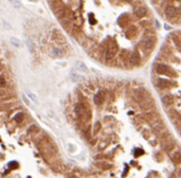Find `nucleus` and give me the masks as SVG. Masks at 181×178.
I'll use <instances>...</instances> for the list:
<instances>
[{
  "label": "nucleus",
  "mask_w": 181,
  "mask_h": 178,
  "mask_svg": "<svg viewBox=\"0 0 181 178\" xmlns=\"http://www.w3.org/2000/svg\"><path fill=\"white\" fill-rule=\"evenodd\" d=\"M74 110L79 122L89 126V121L91 120V109H90L89 103L86 101H81L75 105Z\"/></svg>",
  "instance_id": "1"
},
{
  "label": "nucleus",
  "mask_w": 181,
  "mask_h": 178,
  "mask_svg": "<svg viewBox=\"0 0 181 178\" xmlns=\"http://www.w3.org/2000/svg\"><path fill=\"white\" fill-rule=\"evenodd\" d=\"M103 45H105V46L102 47V48H105V51H104L105 59L109 62L115 57V54H118L119 45L115 39H107L106 41L103 43Z\"/></svg>",
  "instance_id": "2"
},
{
  "label": "nucleus",
  "mask_w": 181,
  "mask_h": 178,
  "mask_svg": "<svg viewBox=\"0 0 181 178\" xmlns=\"http://www.w3.org/2000/svg\"><path fill=\"white\" fill-rule=\"evenodd\" d=\"M154 70H155L156 73H158L160 75L168 76V77H172V79L178 77L177 72H176L171 66H168L166 64H162V63L155 64V65H154Z\"/></svg>",
  "instance_id": "3"
},
{
  "label": "nucleus",
  "mask_w": 181,
  "mask_h": 178,
  "mask_svg": "<svg viewBox=\"0 0 181 178\" xmlns=\"http://www.w3.org/2000/svg\"><path fill=\"white\" fill-rule=\"evenodd\" d=\"M156 43H157V37H156L155 35L143 37V39L140 41V47H141V49L143 50L144 52L149 53L155 48Z\"/></svg>",
  "instance_id": "4"
},
{
  "label": "nucleus",
  "mask_w": 181,
  "mask_h": 178,
  "mask_svg": "<svg viewBox=\"0 0 181 178\" xmlns=\"http://www.w3.org/2000/svg\"><path fill=\"white\" fill-rule=\"evenodd\" d=\"M164 14H165V17L167 18L168 20H177L180 16V10L176 7L175 5L173 4H168L165 7V10H164Z\"/></svg>",
  "instance_id": "5"
},
{
  "label": "nucleus",
  "mask_w": 181,
  "mask_h": 178,
  "mask_svg": "<svg viewBox=\"0 0 181 178\" xmlns=\"http://www.w3.org/2000/svg\"><path fill=\"white\" fill-rule=\"evenodd\" d=\"M156 86L158 87L160 90H167V89L173 88L174 86H177V83L175 82L174 79H157L156 81Z\"/></svg>",
  "instance_id": "6"
},
{
  "label": "nucleus",
  "mask_w": 181,
  "mask_h": 178,
  "mask_svg": "<svg viewBox=\"0 0 181 178\" xmlns=\"http://www.w3.org/2000/svg\"><path fill=\"white\" fill-rule=\"evenodd\" d=\"M142 117H143L145 122H147L149 125H152V124H154L156 121H158V120L161 119L158 111H148V112H146V113H143Z\"/></svg>",
  "instance_id": "7"
},
{
  "label": "nucleus",
  "mask_w": 181,
  "mask_h": 178,
  "mask_svg": "<svg viewBox=\"0 0 181 178\" xmlns=\"http://www.w3.org/2000/svg\"><path fill=\"white\" fill-rule=\"evenodd\" d=\"M148 96H150V94H149V92L144 88L137 89V90L135 91V93H134V100H135L137 103H139V104H140L143 100L148 98Z\"/></svg>",
  "instance_id": "8"
},
{
  "label": "nucleus",
  "mask_w": 181,
  "mask_h": 178,
  "mask_svg": "<svg viewBox=\"0 0 181 178\" xmlns=\"http://www.w3.org/2000/svg\"><path fill=\"white\" fill-rule=\"evenodd\" d=\"M139 105H140V108H141L143 111L148 112L155 107V101H154V99H153L152 96H148V98H146L145 100H143Z\"/></svg>",
  "instance_id": "9"
},
{
  "label": "nucleus",
  "mask_w": 181,
  "mask_h": 178,
  "mask_svg": "<svg viewBox=\"0 0 181 178\" xmlns=\"http://www.w3.org/2000/svg\"><path fill=\"white\" fill-rule=\"evenodd\" d=\"M130 22H132V17H130V15H129L128 13L122 14L118 19V24L121 26V28H123V29L128 28Z\"/></svg>",
  "instance_id": "10"
},
{
  "label": "nucleus",
  "mask_w": 181,
  "mask_h": 178,
  "mask_svg": "<svg viewBox=\"0 0 181 178\" xmlns=\"http://www.w3.org/2000/svg\"><path fill=\"white\" fill-rule=\"evenodd\" d=\"M152 128L153 130H154V132H155L156 135L160 136L162 134V132H164L165 130H166V128H165V124L164 122L162 121L161 119L160 120H158V121H156L154 124H152Z\"/></svg>",
  "instance_id": "11"
},
{
  "label": "nucleus",
  "mask_w": 181,
  "mask_h": 178,
  "mask_svg": "<svg viewBox=\"0 0 181 178\" xmlns=\"http://www.w3.org/2000/svg\"><path fill=\"white\" fill-rule=\"evenodd\" d=\"M128 62L129 64L134 67L140 65V63H141V56H140V53H139L138 50H135V51H132V52L130 53Z\"/></svg>",
  "instance_id": "12"
},
{
  "label": "nucleus",
  "mask_w": 181,
  "mask_h": 178,
  "mask_svg": "<svg viewBox=\"0 0 181 178\" xmlns=\"http://www.w3.org/2000/svg\"><path fill=\"white\" fill-rule=\"evenodd\" d=\"M106 96H107V91L104 90V89H102V90H100L99 92L94 96L93 101H94V103H96L98 106H101V105H103V103L105 102Z\"/></svg>",
  "instance_id": "13"
},
{
  "label": "nucleus",
  "mask_w": 181,
  "mask_h": 178,
  "mask_svg": "<svg viewBox=\"0 0 181 178\" xmlns=\"http://www.w3.org/2000/svg\"><path fill=\"white\" fill-rule=\"evenodd\" d=\"M139 33V30L136 26H129L125 31V36L127 38H135Z\"/></svg>",
  "instance_id": "14"
},
{
  "label": "nucleus",
  "mask_w": 181,
  "mask_h": 178,
  "mask_svg": "<svg viewBox=\"0 0 181 178\" xmlns=\"http://www.w3.org/2000/svg\"><path fill=\"white\" fill-rule=\"evenodd\" d=\"M148 13V10L146 9L145 7H136L135 10H134V14H135L136 17H138V18H143L147 15Z\"/></svg>",
  "instance_id": "15"
},
{
  "label": "nucleus",
  "mask_w": 181,
  "mask_h": 178,
  "mask_svg": "<svg viewBox=\"0 0 181 178\" xmlns=\"http://www.w3.org/2000/svg\"><path fill=\"white\" fill-rule=\"evenodd\" d=\"M52 37L53 39L55 40L56 43H58V45H63V43H66V39H65V37L60 34L59 31L55 30V31H53V34H52Z\"/></svg>",
  "instance_id": "16"
},
{
  "label": "nucleus",
  "mask_w": 181,
  "mask_h": 178,
  "mask_svg": "<svg viewBox=\"0 0 181 178\" xmlns=\"http://www.w3.org/2000/svg\"><path fill=\"white\" fill-rule=\"evenodd\" d=\"M161 101L162 103L164 104L165 106H171L174 104V96H173V94H169V93H167V94H164V96L161 98Z\"/></svg>",
  "instance_id": "17"
},
{
  "label": "nucleus",
  "mask_w": 181,
  "mask_h": 178,
  "mask_svg": "<svg viewBox=\"0 0 181 178\" xmlns=\"http://www.w3.org/2000/svg\"><path fill=\"white\" fill-rule=\"evenodd\" d=\"M51 54H52L53 57H63L64 56V51L62 48H59V47H54L52 50H51Z\"/></svg>",
  "instance_id": "18"
},
{
  "label": "nucleus",
  "mask_w": 181,
  "mask_h": 178,
  "mask_svg": "<svg viewBox=\"0 0 181 178\" xmlns=\"http://www.w3.org/2000/svg\"><path fill=\"white\" fill-rule=\"evenodd\" d=\"M171 159L175 164H180L181 163V152L180 151H177V152L173 153L171 156Z\"/></svg>",
  "instance_id": "19"
},
{
  "label": "nucleus",
  "mask_w": 181,
  "mask_h": 178,
  "mask_svg": "<svg viewBox=\"0 0 181 178\" xmlns=\"http://www.w3.org/2000/svg\"><path fill=\"white\" fill-rule=\"evenodd\" d=\"M172 39L174 41L175 46L177 47V49L181 52V37H178L177 33H174L172 35Z\"/></svg>",
  "instance_id": "20"
},
{
  "label": "nucleus",
  "mask_w": 181,
  "mask_h": 178,
  "mask_svg": "<svg viewBox=\"0 0 181 178\" xmlns=\"http://www.w3.org/2000/svg\"><path fill=\"white\" fill-rule=\"evenodd\" d=\"M134 123H135V125H137V126L139 125V127H140L141 125H143V124L145 123V121H144V119H143V117H142V115H136L135 119H134Z\"/></svg>",
  "instance_id": "21"
},
{
  "label": "nucleus",
  "mask_w": 181,
  "mask_h": 178,
  "mask_svg": "<svg viewBox=\"0 0 181 178\" xmlns=\"http://www.w3.org/2000/svg\"><path fill=\"white\" fill-rule=\"evenodd\" d=\"M75 67H76V69L79 70V71H83V72H88V68H87V66H86L83 62H76Z\"/></svg>",
  "instance_id": "22"
},
{
  "label": "nucleus",
  "mask_w": 181,
  "mask_h": 178,
  "mask_svg": "<svg viewBox=\"0 0 181 178\" xmlns=\"http://www.w3.org/2000/svg\"><path fill=\"white\" fill-rule=\"evenodd\" d=\"M71 79H72V81H74V82H77V81H82V79H84V76L83 75H79V73H76V72H71Z\"/></svg>",
  "instance_id": "23"
},
{
  "label": "nucleus",
  "mask_w": 181,
  "mask_h": 178,
  "mask_svg": "<svg viewBox=\"0 0 181 178\" xmlns=\"http://www.w3.org/2000/svg\"><path fill=\"white\" fill-rule=\"evenodd\" d=\"M10 41L14 47H17V48H20V47H21V41H20L18 38H16V37H11Z\"/></svg>",
  "instance_id": "24"
},
{
  "label": "nucleus",
  "mask_w": 181,
  "mask_h": 178,
  "mask_svg": "<svg viewBox=\"0 0 181 178\" xmlns=\"http://www.w3.org/2000/svg\"><path fill=\"white\" fill-rule=\"evenodd\" d=\"M140 26H141L142 28H144V30L149 29L150 26H152V21H150V20H142L141 22H140Z\"/></svg>",
  "instance_id": "25"
},
{
  "label": "nucleus",
  "mask_w": 181,
  "mask_h": 178,
  "mask_svg": "<svg viewBox=\"0 0 181 178\" xmlns=\"http://www.w3.org/2000/svg\"><path fill=\"white\" fill-rule=\"evenodd\" d=\"M129 55H130V53L128 54V51H127V50H123L122 52H121V54H120V57H121V59H122L123 63H125L126 58H127V57L129 58Z\"/></svg>",
  "instance_id": "26"
},
{
  "label": "nucleus",
  "mask_w": 181,
  "mask_h": 178,
  "mask_svg": "<svg viewBox=\"0 0 181 178\" xmlns=\"http://www.w3.org/2000/svg\"><path fill=\"white\" fill-rule=\"evenodd\" d=\"M23 118H24V115H23L22 112H18V113H16L15 118H14L15 123H21L23 121Z\"/></svg>",
  "instance_id": "27"
},
{
  "label": "nucleus",
  "mask_w": 181,
  "mask_h": 178,
  "mask_svg": "<svg viewBox=\"0 0 181 178\" xmlns=\"http://www.w3.org/2000/svg\"><path fill=\"white\" fill-rule=\"evenodd\" d=\"M152 135H153V132H150V130H147V129H144V130H142V136L144 137L146 140H149L150 139V137H152Z\"/></svg>",
  "instance_id": "28"
},
{
  "label": "nucleus",
  "mask_w": 181,
  "mask_h": 178,
  "mask_svg": "<svg viewBox=\"0 0 181 178\" xmlns=\"http://www.w3.org/2000/svg\"><path fill=\"white\" fill-rule=\"evenodd\" d=\"M144 149L141 147H139V148H136V151H135V157L137 158V157H139V156H141L144 154Z\"/></svg>",
  "instance_id": "29"
},
{
  "label": "nucleus",
  "mask_w": 181,
  "mask_h": 178,
  "mask_svg": "<svg viewBox=\"0 0 181 178\" xmlns=\"http://www.w3.org/2000/svg\"><path fill=\"white\" fill-rule=\"evenodd\" d=\"M26 92H28V96H30V99H31V100H33L34 102H37V98H36V96H35L34 93H32V92H31V91H29V90H28Z\"/></svg>",
  "instance_id": "30"
},
{
  "label": "nucleus",
  "mask_w": 181,
  "mask_h": 178,
  "mask_svg": "<svg viewBox=\"0 0 181 178\" xmlns=\"http://www.w3.org/2000/svg\"><path fill=\"white\" fill-rule=\"evenodd\" d=\"M100 128H101V123L96 122V125H94V128H93V132H94V134H96V132H98L100 130Z\"/></svg>",
  "instance_id": "31"
},
{
  "label": "nucleus",
  "mask_w": 181,
  "mask_h": 178,
  "mask_svg": "<svg viewBox=\"0 0 181 178\" xmlns=\"http://www.w3.org/2000/svg\"><path fill=\"white\" fill-rule=\"evenodd\" d=\"M17 164H18V163H17V162H15V161L10 162V163H9V168H11V170H12V168H17V166H18Z\"/></svg>",
  "instance_id": "32"
},
{
  "label": "nucleus",
  "mask_w": 181,
  "mask_h": 178,
  "mask_svg": "<svg viewBox=\"0 0 181 178\" xmlns=\"http://www.w3.org/2000/svg\"><path fill=\"white\" fill-rule=\"evenodd\" d=\"M26 43H28V47H29L30 51H31V52H32V51H33V50H34L33 43H31V40H30V39H28V40H26Z\"/></svg>",
  "instance_id": "33"
},
{
  "label": "nucleus",
  "mask_w": 181,
  "mask_h": 178,
  "mask_svg": "<svg viewBox=\"0 0 181 178\" xmlns=\"http://www.w3.org/2000/svg\"><path fill=\"white\" fill-rule=\"evenodd\" d=\"M4 85H5V79L2 76H0V87H3Z\"/></svg>",
  "instance_id": "34"
},
{
  "label": "nucleus",
  "mask_w": 181,
  "mask_h": 178,
  "mask_svg": "<svg viewBox=\"0 0 181 178\" xmlns=\"http://www.w3.org/2000/svg\"><path fill=\"white\" fill-rule=\"evenodd\" d=\"M156 158H157L158 161H161L162 160V154L161 153H157V154H156Z\"/></svg>",
  "instance_id": "35"
},
{
  "label": "nucleus",
  "mask_w": 181,
  "mask_h": 178,
  "mask_svg": "<svg viewBox=\"0 0 181 178\" xmlns=\"http://www.w3.org/2000/svg\"><path fill=\"white\" fill-rule=\"evenodd\" d=\"M23 101L26 102V105H30V102H29V100L26 99V96H23Z\"/></svg>",
  "instance_id": "36"
},
{
  "label": "nucleus",
  "mask_w": 181,
  "mask_h": 178,
  "mask_svg": "<svg viewBox=\"0 0 181 178\" xmlns=\"http://www.w3.org/2000/svg\"><path fill=\"white\" fill-rule=\"evenodd\" d=\"M178 176H179V177H180L181 178V168H179V170H178Z\"/></svg>",
  "instance_id": "37"
},
{
  "label": "nucleus",
  "mask_w": 181,
  "mask_h": 178,
  "mask_svg": "<svg viewBox=\"0 0 181 178\" xmlns=\"http://www.w3.org/2000/svg\"><path fill=\"white\" fill-rule=\"evenodd\" d=\"M155 23H156V26H157V28H158V29H159V28H160V24H159V22H158V21H157V20H156Z\"/></svg>",
  "instance_id": "38"
},
{
  "label": "nucleus",
  "mask_w": 181,
  "mask_h": 178,
  "mask_svg": "<svg viewBox=\"0 0 181 178\" xmlns=\"http://www.w3.org/2000/svg\"><path fill=\"white\" fill-rule=\"evenodd\" d=\"M164 26H165V29L166 30H171V26H167V24H164Z\"/></svg>",
  "instance_id": "39"
}]
</instances>
